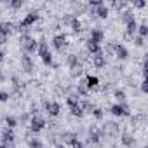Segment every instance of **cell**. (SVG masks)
I'll use <instances>...</instances> for the list:
<instances>
[{"instance_id": "cell-1", "label": "cell", "mask_w": 148, "mask_h": 148, "mask_svg": "<svg viewBox=\"0 0 148 148\" xmlns=\"http://www.w3.org/2000/svg\"><path fill=\"white\" fill-rule=\"evenodd\" d=\"M37 52H38V56H40V59H42V63L45 64V66H58L54 61H52V54H51V51H49V45H47V42L45 40H40L38 42V49H37Z\"/></svg>"}, {"instance_id": "cell-2", "label": "cell", "mask_w": 148, "mask_h": 148, "mask_svg": "<svg viewBox=\"0 0 148 148\" xmlns=\"http://www.w3.org/2000/svg\"><path fill=\"white\" fill-rule=\"evenodd\" d=\"M19 42H21V47H23L25 54H33V52H37V49H38L37 38H33V37H30V35H26V33L19 37Z\"/></svg>"}, {"instance_id": "cell-3", "label": "cell", "mask_w": 148, "mask_h": 148, "mask_svg": "<svg viewBox=\"0 0 148 148\" xmlns=\"http://www.w3.org/2000/svg\"><path fill=\"white\" fill-rule=\"evenodd\" d=\"M68 64H70V70H71V77H79L80 73L84 71L82 70V63L79 61L77 54H70L68 56Z\"/></svg>"}, {"instance_id": "cell-4", "label": "cell", "mask_w": 148, "mask_h": 148, "mask_svg": "<svg viewBox=\"0 0 148 148\" xmlns=\"http://www.w3.org/2000/svg\"><path fill=\"white\" fill-rule=\"evenodd\" d=\"M110 112H112L113 117H131L129 106H127L125 103H115V105H112Z\"/></svg>"}, {"instance_id": "cell-5", "label": "cell", "mask_w": 148, "mask_h": 148, "mask_svg": "<svg viewBox=\"0 0 148 148\" xmlns=\"http://www.w3.org/2000/svg\"><path fill=\"white\" fill-rule=\"evenodd\" d=\"M37 21H38V12H37V11H32V12H28V14L25 16V19L19 23V30L25 32L28 26H32V25L37 23Z\"/></svg>"}, {"instance_id": "cell-6", "label": "cell", "mask_w": 148, "mask_h": 148, "mask_svg": "<svg viewBox=\"0 0 148 148\" xmlns=\"http://www.w3.org/2000/svg\"><path fill=\"white\" fill-rule=\"evenodd\" d=\"M52 45H54V49H56L58 52H63V51L68 47V37H66L64 33L56 35V37L52 38Z\"/></svg>"}, {"instance_id": "cell-7", "label": "cell", "mask_w": 148, "mask_h": 148, "mask_svg": "<svg viewBox=\"0 0 148 148\" xmlns=\"http://www.w3.org/2000/svg\"><path fill=\"white\" fill-rule=\"evenodd\" d=\"M45 127V120L42 119V117H38V115H33L32 119H30V131L33 132V134H38L42 129Z\"/></svg>"}, {"instance_id": "cell-8", "label": "cell", "mask_w": 148, "mask_h": 148, "mask_svg": "<svg viewBox=\"0 0 148 148\" xmlns=\"http://www.w3.org/2000/svg\"><path fill=\"white\" fill-rule=\"evenodd\" d=\"M44 105H45V110H47V113L51 117H58L59 115V112H61L59 103H56V101H45Z\"/></svg>"}, {"instance_id": "cell-9", "label": "cell", "mask_w": 148, "mask_h": 148, "mask_svg": "<svg viewBox=\"0 0 148 148\" xmlns=\"http://www.w3.org/2000/svg\"><path fill=\"white\" fill-rule=\"evenodd\" d=\"M113 51H115V56L119 58V59H127L129 58V51L125 49V45H122V44H115L113 45Z\"/></svg>"}, {"instance_id": "cell-10", "label": "cell", "mask_w": 148, "mask_h": 148, "mask_svg": "<svg viewBox=\"0 0 148 148\" xmlns=\"http://www.w3.org/2000/svg\"><path fill=\"white\" fill-rule=\"evenodd\" d=\"M21 64H23V70L26 73H33V59L30 58V54H23L21 56Z\"/></svg>"}, {"instance_id": "cell-11", "label": "cell", "mask_w": 148, "mask_h": 148, "mask_svg": "<svg viewBox=\"0 0 148 148\" xmlns=\"http://www.w3.org/2000/svg\"><path fill=\"white\" fill-rule=\"evenodd\" d=\"M12 28H14V25L11 21H0V35L9 37L12 33Z\"/></svg>"}, {"instance_id": "cell-12", "label": "cell", "mask_w": 148, "mask_h": 148, "mask_svg": "<svg viewBox=\"0 0 148 148\" xmlns=\"http://www.w3.org/2000/svg\"><path fill=\"white\" fill-rule=\"evenodd\" d=\"M103 38H105V33L99 30V28H94V30H91V37H89V40H92L94 44H101L103 42Z\"/></svg>"}, {"instance_id": "cell-13", "label": "cell", "mask_w": 148, "mask_h": 148, "mask_svg": "<svg viewBox=\"0 0 148 148\" xmlns=\"http://www.w3.org/2000/svg\"><path fill=\"white\" fill-rule=\"evenodd\" d=\"M14 139H16L14 131H12V129H9V127H5V129L2 131V143H4V145H7V143H12Z\"/></svg>"}, {"instance_id": "cell-14", "label": "cell", "mask_w": 148, "mask_h": 148, "mask_svg": "<svg viewBox=\"0 0 148 148\" xmlns=\"http://www.w3.org/2000/svg\"><path fill=\"white\" fill-rule=\"evenodd\" d=\"M136 30H138V23H136V19L129 21V23L125 25V37H131V38H134V33H136Z\"/></svg>"}, {"instance_id": "cell-15", "label": "cell", "mask_w": 148, "mask_h": 148, "mask_svg": "<svg viewBox=\"0 0 148 148\" xmlns=\"http://www.w3.org/2000/svg\"><path fill=\"white\" fill-rule=\"evenodd\" d=\"M92 14H96L99 19H106L108 18V14H110V9L103 4V5H99V7H96V11L92 12Z\"/></svg>"}, {"instance_id": "cell-16", "label": "cell", "mask_w": 148, "mask_h": 148, "mask_svg": "<svg viewBox=\"0 0 148 148\" xmlns=\"http://www.w3.org/2000/svg\"><path fill=\"white\" fill-rule=\"evenodd\" d=\"M92 64H94L96 68H103V66L106 64V56H103V52L92 56Z\"/></svg>"}, {"instance_id": "cell-17", "label": "cell", "mask_w": 148, "mask_h": 148, "mask_svg": "<svg viewBox=\"0 0 148 148\" xmlns=\"http://www.w3.org/2000/svg\"><path fill=\"white\" fill-rule=\"evenodd\" d=\"M86 86H87L89 91H92V89H96V87L99 86V79H98L96 75H87V79H86Z\"/></svg>"}, {"instance_id": "cell-18", "label": "cell", "mask_w": 148, "mask_h": 148, "mask_svg": "<svg viewBox=\"0 0 148 148\" xmlns=\"http://www.w3.org/2000/svg\"><path fill=\"white\" fill-rule=\"evenodd\" d=\"M120 143H122L124 146H132V145H134V136H132L131 132H122Z\"/></svg>"}, {"instance_id": "cell-19", "label": "cell", "mask_w": 148, "mask_h": 148, "mask_svg": "<svg viewBox=\"0 0 148 148\" xmlns=\"http://www.w3.org/2000/svg\"><path fill=\"white\" fill-rule=\"evenodd\" d=\"M86 47H87V51H89L92 56H96V54L101 52V47H99L98 44H94L92 40H87V42H86Z\"/></svg>"}, {"instance_id": "cell-20", "label": "cell", "mask_w": 148, "mask_h": 148, "mask_svg": "<svg viewBox=\"0 0 148 148\" xmlns=\"http://www.w3.org/2000/svg\"><path fill=\"white\" fill-rule=\"evenodd\" d=\"M103 132H106V134H112V136H115V134H119V125H117L115 122H108V124L105 125Z\"/></svg>"}, {"instance_id": "cell-21", "label": "cell", "mask_w": 148, "mask_h": 148, "mask_svg": "<svg viewBox=\"0 0 148 148\" xmlns=\"http://www.w3.org/2000/svg\"><path fill=\"white\" fill-rule=\"evenodd\" d=\"M70 26H71V32H73V33H80V32H82V23H80V19H79L77 16H73Z\"/></svg>"}, {"instance_id": "cell-22", "label": "cell", "mask_w": 148, "mask_h": 148, "mask_svg": "<svg viewBox=\"0 0 148 148\" xmlns=\"http://www.w3.org/2000/svg\"><path fill=\"white\" fill-rule=\"evenodd\" d=\"M77 139H79V138H77V134H75V132H64V134H63V141H64V143H68V145H73Z\"/></svg>"}, {"instance_id": "cell-23", "label": "cell", "mask_w": 148, "mask_h": 148, "mask_svg": "<svg viewBox=\"0 0 148 148\" xmlns=\"http://www.w3.org/2000/svg\"><path fill=\"white\" fill-rule=\"evenodd\" d=\"M70 113L73 115V117H84V110L80 108V105H75V106H70Z\"/></svg>"}, {"instance_id": "cell-24", "label": "cell", "mask_w": 148, "mask_h": 148, "mask_svg": "<svg viewBox=\"0 0 148 148\" xmlns=\"http://www.w3.org/2000/svg\"><path fill=\"white\" fill-rule=\"evenodd\" d=\"M113 96H115V99H117L119 103H125V99H127V94H125V91H122V89H117V91L113 92Z\"/></svg>"}, {"instance_id": "cell-25", "label": "cell", "mask_w": 148, "mask_h": 148, "mask_svg": "<svg viewBox=\"0 0 148 148\" xmlns=\"http://www.w3.org/2000/svg\"><path fill=\"white\" fill-rule=\"evenodd\" d=\"M77 91H79V96H87V94H89V89H87V86H86V80H80V82H79Z\"/></svg>"}, {"instance_id": "cell-26", "label": "cell", "mask_w": 148, "mask_h": 148, "mask_svg": "<svg viewBox=\"0 0 148 148\" xmlns=\"http://www.w3.org/2000/svg\"><path fill=\"white\" fill-rule=\"evenodd\" d=\"M79 105H80V108L84 110V113H86V112H91V113H92V110L96 108V106H94L91 101H87V99H86V101H82V103H79Z\"/></svg>"}, {"instance_id": "cell-27", "label": "cell", "mask_w": 148, "mask_h": 148, "mask_svg": "<svg viewBox=\"0 0 148 148\" xmlns=\"http://www.w3.org/2000/svg\"><path fill=\"white\" fill-rule=\"evenodd\" d=\"M5 124H7L9 129H14V127L18 125V119H16L14 115H7V117H5Z\"/></svg>"}, {"instance_id": "cell-28", "label": "cell", "mask_w": 148, "mask_h": 148, "mask_svg": "<svg viewBox=\"0 0 148 148\" xmlns=\"http://www.w3.org/2000/svg\"><path fill=\"white\" fill-rule=\"evenodd\" d=\"M136 32H138V37L145 38V37L148 35V26H146L145 23H143V25H138V30H136Z\"/></svg>"}, {"instance_id": "cell-29", "label": "cell", "mask_w": 148, "mask_h": 148, "mask_svg": "<svg viewBox=\"0 0 148 148\" xmlns=\"http://www.w3.org/2000/svg\"><path fill=\"white\" fill-rule=\"evenodd\" d=\"M28 146H30V148H42L44 145H42V141H40L38 138H30V139H28Z\"/></svg>"}, {"instance_id": "cell-30", "label": "cell", "mask_w": 148, "mask_h": 148, "mask_svg": "<svg viewBox=\"0 0 148 148\" xmlns=\"http://www.w3.org/2000/svg\"><path fill=\"white\" fill-rule=\"evenodd\" d=\"M132 19H134V14H132V11H129V9H127V11H124V12H122V21H124L125 25H127L129 21H132Z\"/></svg>"}, {"instance_id": "cell-31", "label": "cell", "mask_w": 148, "mask_h": 148, "mask_svg": "<svg viewBox=\"0 0 148 148\" xmlns=\"http://www.w3.org/2000/svg\"><path fill=\"white\" fill-rule=\"evenodd\" d=\"M89 143H92V145H98L99 143V132L98 131H91L89 132Z\"/></svg>"}, {"instance_id": "cell-32", "label": "cell", "mask_w": 148, "mask_h": 148, "mask_svg": "<svg viewBox=\"0 0 148 148\" xmlns=\"http://www.w3.org/2000/svg\"><path fill=\"white\" fill-rule=\"evenodd\" d=\"M92 115H94V119H96V120H101V119L105 117V113H103V110H101V108H94V110H92Z\"/></svg>"}, {"instance_id": "cell-33", "label": "cell", "mask_w": 148, "mask_h": 148, "mask_svg": "<svg viewBox=\"0 0 148 148\" xmlns=\"http://www.w3.org/2000/svg\"><path fill=\"white\" fill-rule=\"evenodd\" d=\"M9 98H11V94L7 91H0V103H7Z\"/></svg>"}, {"instance_id": "cell-34", "label": "cell", "mask_w": 148, "mask_h": 148, "mask_svg": "<svg viewBox=\"0 0 148 148\" xmlns=\"http://www.w3.org/2000/svg\"><path fill=\"white\" fill-rule=\"evenodd\" d=\"M9 5H11L12 9H19V7H23V0H11Z\"/></svg>"}, {"instance_id": "cell-35", "label": "cell", "mask_w": 148, "mask_h": 148, "mask_svg": "<svg viewBox=\"0 0 148 148\" xmlns=\"http://www.w3.org/2000/svg\"><path fill=\"white\" fill-rule=\"evenodd\" d=\"M105 2H103V0H89V5L91 7H99V5H103Z\"/></svg>"}, {"instance_id": "cell-36", "label": "cell", "mask_w": 148, "mask_h": 148, "mask_svg": "<svg viewBox=\"0 0 148 148\" xmlns=\"http://www.w3.org/2000/svg\"><path fill=\"white\" fill-rule=\"evenodd\" d=\"M113 7L119 9V11H120V9H125V7H127V2H113Z\"/></svg>"}, {"instance_id": "cell-37", "label": "cell", "mask_w": 148, "mask_h": 148, "mask_svg": "<svg viewBox=\"0 0 148 148\" xmlns=\"http://www.w3.org/2000/svg\"><path fill=\"white\" fill-rule=\"evenodd\" d=\"M132 40H134V44H136L138 47H143V45H145V38H141V37H134Z\"/></svg>"}, {"instance_id": "cell-38", "label": "cell", "mask_w": 148, "mask_h": 148, "mask_svg": "<svg viewBox=\"0 0 148 148\" xmlns=\"http://www.w3.org/2000/svg\"><path fill=\"white\" fill-rule=\"evenodd\" d=\"M145 5H146L145 0H138V2H134V7H138V9H143Z\"/></svg>"}, {"instance_id": "cell-39", "label": "cell", "mask_w": 148, "mask_h": 148, "mask_svg": "<svg viewBox=\"0 0 148 148\" xmlns=\"http://www.w3.org/2000/svg\"><path fill=\"white\" fill-rule=\"evenodd\" d=\"M71 146H73V148H84V143H82V141H79V139H77V141H75V143H73V145H71Z\"/></svg>"}, {"instance_id": "cell-40", "label": "cell", "mask_w": 148, "mask_h": 148, "mask_svg": "<svg viewBox=\"0 0 148 148\" xmlns=\"http://www.w3.org/2000/svg\"><path fill=\"white\" fill-rule=\"evenodd\" d=\"M141 91H143V92H148V84H146V80L141 82Z\"/></svg>"}, {"instance_id": "cell-41", "label": "cell", "mask_w": 148, "mask_h": 148, "mask_svg": "<svg viewBox=\"0 0 148 148\" xmlns=\"http://www.w3.org/2000/svg\"><path fill=\"white\" fill-rule=\"evenodd\" d=\"M4 44H7V37H4V35H0V45H4Z\"/></svg>"}, {"instance_id": "cell-42", "label": "cell", "mask_w": 148, "mask_h": 148, "mask_svg": "<svg viewBox=\"0 0 148 148\" xmlns=\"http://www.w3.org/2000/svg\"><path fill=\"white\" fill-rule=\"evenodd\" d=\"M4 56H5V54H4V51H2V49H0V63H2V61H4Z\"/></svg>"}, {"instance_id": "cell-43", "label": "cell", "mask_w": 148, "mask_h": 148, "mask_svg": "<svg viewBox=\"0 0 148 148\" xmlns=\"http://www.w3.org/2000/svg\"><path fill=\"white\" fill-rule=\"evenodd\" d=\"M0 148H7V145H4V143H0Z\"/></svg>"}, {"instance_id": "cell-44", "label": "cell", "mask_w": 148, "mask_h": 148, "mask_svg": "<svg viewBox=\"0 0 148 148\" xmlns=\"http://www.w3.org/2000/svg\"><path fill=\"white\" fill-rule=\"evenodd\" d=\"M56 148H64V145H56Z\"/></svg>"}, {"instance_id": "cell-45", "label": "cell", "mask_w": 148, "mask_h": 148, "mask_svg": "<svg viewBox=\"0 0 148 148\" xmlns=\"http://www.w3.org/2000/svg\"><path fill=\"white\" fill-rule=\"evenodd\" d=\"M0 14H2V12H0Z\"/></svg>"}]
</instances>
